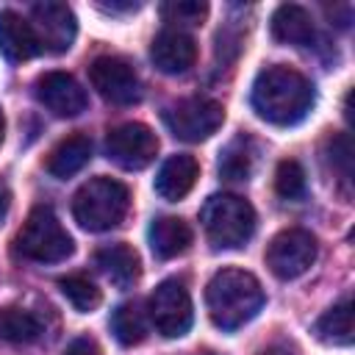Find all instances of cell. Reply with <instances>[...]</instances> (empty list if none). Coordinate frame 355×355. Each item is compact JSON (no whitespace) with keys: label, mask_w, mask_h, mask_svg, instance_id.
Segmentation results:
<instances>
[{"label":"cell","mask_w":355,"mask_h":355,"mask_svg":"<svg viewBox=\"0 0 355 355\" xmlns=\"http://www.w3.org/2000/svg\"><path fill=\"white\" fill-rule=\"evenodd\" d=\"M36 97L55 116H78L89 103L83 86L67 72H44L36 80Z\"/></svg>","instance_id":"cell-12"},{"label":"cell","mask_w":355,"mask_h":355,"mask_svg":"<svg viewBox=\"0 0 355 355\" xmlns=\"http://www.w3.org/2000/svg\"><path fill=\"white\" fill-rule=\"evenodd\" d=\"M94 261H97L100 272L119 288H130L141 275V261H139L136 250L128 244H108V247L97 250Z\"/></svg>","instance_id":"cell-16"},{"label":"cell","mask_w":355,"mask_h":355,"mask_svg":"<svg viewBox=\"0 0 355 355\" xmlns=\"http://www.w3.org/2000/svg\"><path fill=\"white\" fill-rule=\"evenodd\" d=\"M147 313L155 324V330L164 338H180L189 333L191 322H194V311H191V297L189 288L183 286V280H164L147 302Z\"/></svg>","instance_id":"cell-7"},{"label":"cell","mask_w":355,"mask_h":355,"mask_svg":"<svg viewBox=\"0 0 355 355\" xmlns=\"http://www.w3.org/2000/svg\"><path fill=\"white\" fill-rule=\"evenodd\" d=\"M3 136H6V116H3V111H0V144H3Z\"/></svg>","instance_id":"cell-30"},{"label":"cell","mask_w":355,"mask_h":355,"mask_svg":"<svg viewBox=\"0 0 355 355\" xmlns=\"http://www.w3.org/2000/svg\"><path fill=\"white\" fill-rule=\"evenodd\" d=\"M111 330H114L116 341L125 347L141 344L147 336V319H144L141 305L139 302H122L111 316Z\"/></svg>","instance_id":"cell-22"},{"label":"cell","mask_w":355,"mask_h":355,"mask_svg":"<svg viewBox=\"0 0 355 355\" xmlns=\"http://www.w3.org/2000/svg\"><path fill=\"white\" fill-rule=\"evenodd\" d=\"M330 164L341 166V180L349 183L352 175V147H349V136H336L330 139Z\"/></svg>","instance_id":"cell-27"},{"label":"cell","mask_w":355,"mask_h":355,"mask_svg":"<svg viewBox=\"0 0 355 355\" xmlns=\"http://www.w3.org/2000/svg\"><path fill=\"white\" fill-rule=\"evenodd\" d=\"M205 308L216 327L239 330L263 308V288L244 269H222L205 286Z\"/></svg>","instance_id":"cell-2"},{"label":"cell","mask_w":355,"mask_h":355,"mask_svg":"<svg viewBox=\"0 0 355 355\" xmlns=\"http://www.w3.org/2000/svg\"><path fill=\"white\" fill-rule=\"evenodd\" d=\"M64 355H100V344L89 336H80L64 349Z\"/></svg>","instance_id":"cell-28"},{"label":"cell","mask_w":355,"mask_h":355,"mask_svg":"<svg viewBox=\"0 0 355 355\" xmlns=\"http://www.w3.org/2000/svg\"><path fill=\"white\" fill-rule=\"evenodd\" d=\"M197 175H200V164L197 158L191 155H172L164 161V166L158 169V178H155V191L169 200V202H178L183 200L191 186L197 183Z\"/></svg>","instance_id":"cell-15"},{"label":"cell","mask_w":355,"mask_h":355,"mask_svg":"<svg viewBox=\"0 0 355 355\" xmlns=\"http://www.w3.org/2000/svg\"><path fill=\"white\" fill-rule=\"evenodd\" d=\"M89 80H92L94 92L114 105H130L141 97V86H139L133 67L116 55L94 58L89 67Z\"/></svg>","instance_id":"cell-10"},{"label":"cell","mask_w":355,"mask_h":355,"mask_svg":"<svg viewBox=\"0 0 355 355\" xmlns=\"http://www.w3.org/2000/svg\"><path fill=\"white\" fill-rule=\"evenodd\" d=\"M89 158H92V141H89V136L75 133V136L61 139V141L50 150L44 166H47V172H50L53 178H69V175L80 172V169L89 164Z\"/></svg>","instance_id":"cell-19"},{"label":"cell","mask_w":355,"mask_h":355,"mask_svg":"<svg viewBox=\"0 0 355 355\" xmlns=\"http://www.w3.org/2000/svg\"><path fill=\"white\" fill-rule=\"evenodd\" d=\"M0 53L8 61H28L36 53H42L31 22L11 8L0 11Z\"/></svg>","instance_id":"cell-14"},{"label":"cell","mask_w":355,"mask_h":355,"mask_svg":"<svg viewBox=\"0 0 355 355\" xmlns=\"http://www.w3.org/2000/svg\"><path fill=\"white\" fill-rule=\"evenodd\" d=\"M158 153V136L141 122H125L105 136V155L122 169H144Z\"/></svg>","instance_id":"cell-9"},{"label":"cell","mask_w":355,"mask_h":355,"mask_svg":"<svg viewBox=\"0 0 355 355\" xmlns=\"http://www.w3.org/2000/svg\"><path fill=\"white\" fill-rule=\"evenodd\" d=\"M202 230L216 250H236L255 233V211L236 194H214L200 211Z\"/></svg>","instance_id":"cell-4"},{"label":"cell","mask_w":355,"mask_h":355,"mask_svg":"<svg viewBox=\"0 0 355 355\" xmlns=\"http://www.w3.org/2000/svg\"><path fill=\"white\" fill-rule=\"evenodd\" d=\"M313 333L319 341L333 344V347H349L352 344V302L341 300L338 305H333L330 311H324L316 324Z\"/></svg>","instance_id":"cell-20"},{"label":"cell","mask_w":355,"mask_h":355,"mask_svg":"<svg viewBox=\"0 0 355 355\" xmlns=\"http://www.w3.org/2000/svg\"><path fill=\"white\" fill-rule=\"evenodd\" d=\"M313 261H316V239L300 227L280 230L266 247V266L280 280H294L305 275Z\"/></svg>","instance_id":"cell-8"},{"label":"cell","mask_w":355,"mask_h":355,"mask_svg":"<svg viewBox=\"0 0 355 355\" xmlns=\"http://www.w3.org/2000/svg\"><path fill=\"white\" fill-rule=\"evenodd\" d=\"M8 205H11V191H8L6 180L0 178V222H3V219H6V214H8Z\"/></svg>","instance_id":"cell-29"},{"label":"cell","mask_w":355,"mask_h":355,"mask_svg":"<svg viewBox=\"0 0 355 355\" xmlns=\"http://www.w3.org/2000/svg\"><path fill=\"white\" fill-rule=\"evenodd\" d=\"M272 36L283 44L305 47L313 42V17L297 3H283L272 14Z\"/></svg>","instance_id":"cell-17"},{"label":"cell","mask_w":355,"mask_h":355,"mask_svg":"<svg viewBox=\"0 0 355 355\" xmlns=\"http://www.w3.org/2000/svg\"><path fill=\"white\" fill-rule=\"evenodd\" d=\"M147 236H150V247H153L155 258H161V261L183 255L191 244V227L178 216H158L150 225Z\"/></svg>","instance_id":"cell-18"},{"label":"cell","mask_w":355,"mask_h":355,"mask_svg":"<svg viewBox=\"0 0 355 355\" xmlns=\"http://www.w3.org/2000/svg\"><path fill=\"white\" fill-rule=\"evenodd\" d=\"M58 288H61V294L72 302V308H75V311H80V313L94 311V308L100 305V300H103L100 288H97L89 277H83V275L61 277V280H58Z\"/></svg>","instance_id":"cell-24"},{"label":"cell","mask_w":355,"mask_h":355,"mask_svg":"<svg viewBox=\"0 0 355 355\" xmlns=\"http://www.w3.org/2000/svg\"><path fill=\"white\" fill-rule=\"evenodd\" d=\"M164 122L178 139L202 141L219 130V125L225 122V108L211 97H186L164 111Z\"/></svg>","instance_id":"cell-6"},{"label":"cell","mask_w":355,"mask_h":355,"mask_svg":"<svg viewBox=\"0 0 355 355\" xmlns=\"http://www.w3.org/2000/svg\"><path fill=\"white\" fill-rule=\"evenodd\" d=\"M252 161H255V147L247 136H236L219 155V175L225 180H247L252 172Z\"/></svg>","instance_id":"cell-21"},{"label":"cell","mask_w":355,"mask_h":355,"mask_svg":"<svg viewBox=\"0 0 355 355\" xmlns=\"http://www.w3.org/2000/svg\"><path fill=\"white\" fill-rule=\"evenodd\" d=\"M313 100H316L313 83L294 67H283V64L261 69L250 92V103L255 114L280 128L305 119L308 111L313 108Z\"/></svg>","instance_id":"cell-1"},{"label":"cell","mask_w":355,"mask_h":355,"mask_svg":"<svg viewBox=\"0 0 355 355\" xmlns=\"http://www.w3.org/2000/svg\"><path fill=\"white\" fill-rule=\"evenodd\" d=\"M128 205H130L128 186L114 180V178L100 175V178L86 180L75 191V197H72V216H75V222L83 230L103 233V230L116 227L125 219Z\"/></svg>","instance_id":"cell-3"},{"label":"cell","mask_w":355,"mask_h":355,"mask_svg":"<svg viewBox=\"0 0 355 355\" xmlns=\"http://www.w3.org/2000/svg\"><path fill=\"white\" fill-rule=\"evenodd\" d=\"M42 336V322L22 308H3L0 311V338L11 344H31Z\"/></svg>","instance_id":"cell-23"},{"label":"cell","mask_w":355,"mask_h":355,"mask_svg":"<svg viewBox=\"0 0 355 355\" xmlns=\"http://www.w3.org/2000/svg\"><path fill=\"white\" fill-rule=\"evenodd\" d=\"M161 17L172 25H200L208 17V3H197V0H178V3H164L161 6Z\"/></svg>","instance_id":"cell-26"},{"label":"cell","mask_w":355,"mask_h":355,"mask_svg":"<svg viewBox=\"0 0 355 355\" xmlns=\"http://www.w3.org/2000/svg\"><path fill=\"white\" fill-rule=\"evenodd\" d=\"M150 58L155 64V69H161L164 75H180L189 67H194L197 61V44L186 31L178 28H166L153 39L150 47Z\"/></svg>","instance_id":"cell-13"},{"label":"cell","mask_w":355,"mask_h":355,"mask_svg":"<svg viewBox=\"0 0 355 355\" xmlns=\"http://www.w3.org/2000/svg\"><path fill=\"white\" fill-rule=\"evenodd\" d=\"M275 191L283 200H300L305 194V169L291 158L280 161L275 169Z\"/></svg>","instance_id":"cell-25"},{"label":"cell","mask_w":355,"mask_h":355,"mask_svg":"<svg viewBox=\"0 0 355 355\" xmlns=\"http://www.w3.org/2000/svg\"><path fill=\"white\" fill-rule=\"evenodd\" d=\"M17 252L36 263H58L75 252V244L69 233L61 227L53 208L36 205L28 214L22 230L17 233Z\"/></svg>","instance_id":"cell-5"},{"label":"cell","mask_w":355,"mask_h":355,"mask_svg":"<svg viewBox=\"0 0 355 355\" xmlns=\"http://www.w3.org/2000/svg\"><path fill=\"white\" fill-rule=\"evenodd\" d=\"M31 28L36 33V42L47 53H67L78 33V19L67 3H36L31 8Z\"/></svg>","instance_id":"cell-11"}]
</instances>
